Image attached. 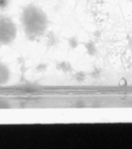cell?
Wrapping results in <instances>:
<instances>
[{"instance_id": "1", "label": "cell", "mask_w": 132, "mask_h": 149, "mask_svg": "<svg viewBox=\"0 0 132 149\" xmlns=\"http://www.w3.org/2000/svg\"><path fill=\"white\" fill-rule=\"evenodd\" d=\"M21 26L30 40H36L46 33L48 28V17L40 7L29 4L23 9L21 17Z\"/></svg>"}, {"instance_id": "2", "label": "cell", "mask_w": 132, "mask_h": 149, "mask_svg": "<svg viewBox=\"0 0 132 149\" xmlns=\"http://www.w3.org/2000/svg\"><path fill=\"white\" fill-rule=\"evenodd\" d=\"M16 36V27L9 17H0V45H6L14 40Z\"/></svg>"}, {"instance_id": "3", "label": "cell", "mask_w": 132, "mask_h": 149, "mask_svg": "<svg viewBox=\"0 0 132 149\" xmlns=\"http://www.w3.org/2000/svg\"><path fill=\"white\" fill-rule=\"evenodd\" d=\"M9 70L6 65L0 62V84H5L9 79Z\"/></svg>"}, {"instance_id": "4", "label": "cell", "mask_w": 132, "mask_h": 149, "mask_svg": "<svg viewBox=\"0 0 132 149\" xmlns=\"http://www.w3.org/2000/svg\"><path fill=\"white\" fill-rule=\"evenodd\" d=\"M85 47H87V53L89 55H96L97 54V47H96L95 43L93 41H89L87 43H85Z\"/></svg>"}, {"instance_id": "5", "label": "cell", "mask_w": 132, "mask_h": 149, "mask_svg": "<svg viewBox=\"0 0 132 149\" xmlns=\"http://www.w3.org/2000/svg\"><path fill=\"white\" fill-rule=\"evenodd\" d=\"M11 0H0V10H5L10 6Z\"/></svg>"}, {"instance_id": "6", "label": "cell", "mask_w": 132, "mask_h": 149, "mask_svg": "<svg viewBox=\"0 0 132 149\" xmlns=\"http://www.w3.org/2000/svg\"><path fill=\"white\" fill-rule=\"evenodd\" d=\"M128 46H129L130 51L132 52V37H130V38H129V41H128Z\"/></svg>"}, {"instance_id": "7", "label": "cell", "mask_w": 132, "mask_h": 149, "mask_svg": "<svg viewBox=\"0 0 132 149\" xmlns=\"http://www.w3.org/2000/svg\"><path fill=\"white\" fill-rule=\"evenodd\" d=\"M131 2H132V0H131Z\"/></svg>"}]
</instances>
